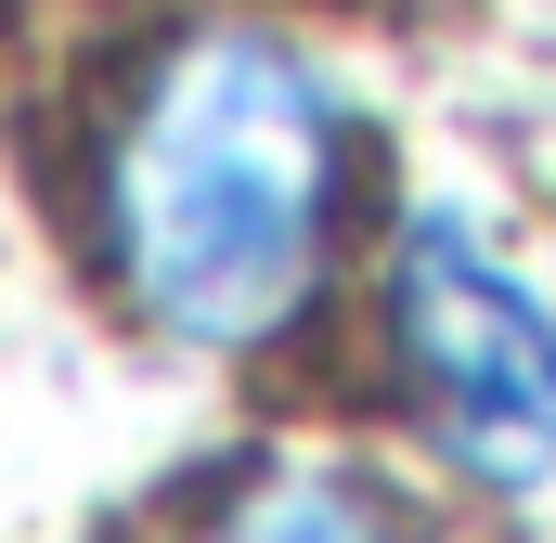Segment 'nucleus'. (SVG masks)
I'll return each instance as SVG.
<instances>
[{"instance_id":"2","label":"nucleus","mask_w":556,"mask_h":543,"mask_svg":"<svg viewBox=\"0 0 556 543\" xmlns=\"http://www.w3.org/2000/svg\"><path fill=\"white\" fill-rule=\"evenodd\" d=\"M389 363L402 402L440 440L453 479L479 492H544L556 479V298L505 260L492 220L415 207L389 247Z\"/></svg>"},{"instance_id":"1","label":"nucleus","mask_w":556,"mask_h":543,"mask_svg":"<svg viewBox=\"0 0 556 543\" xmlns=\"http://www.w3.org/2000/svg\"><path fill=\"white\" fill-rule=\"evenodd\" d=\"M350 207V104L285 26H181L130 78L91 220L130 311L181 350H273L311 311Z\"/></svg>"},{"instance_id":"3","label":"nucleus","mask_w":556,"mask_h":543,"mask_svg":"<svg viewBox=\"0 0 556 543\" xmlns=\"http://www.w3.org/2000/svg\"><path fill=\"white\" fill-rule=\"evenodd\" d=\"M207 543H415V518L350 466H273L207 518Z\"/></svg>"}]
</instances>
